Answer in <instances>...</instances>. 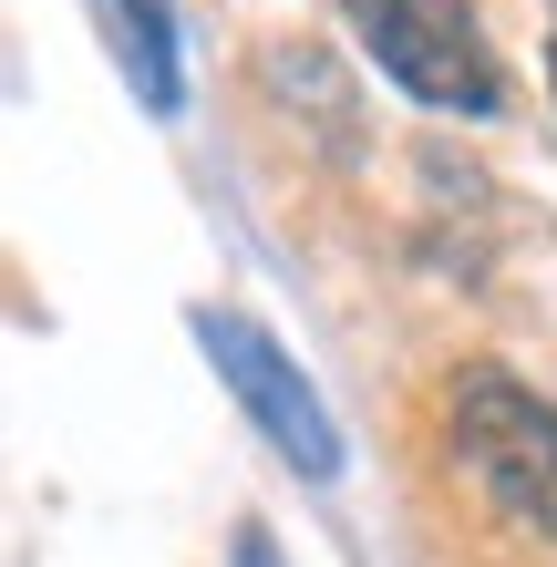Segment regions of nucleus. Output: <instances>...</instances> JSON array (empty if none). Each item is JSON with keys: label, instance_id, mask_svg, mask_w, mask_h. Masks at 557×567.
<instances>
[{"label": "nucleus", "instance_id": "39448f33", "mask_svg": "<svg viewBox=\"0 0 557 567\" xmlns=\"http://www.w3.org/2000/svg\"><path fill=\"white\" fill-rule=\"evenodd\" d=\"M238 567H269V537H248V547H238Z\"/></svg>", "mask_w": 557, "mask_h": 567}, {"label": "nucleus", "instance_id": "7ed1b4c3", "mask_svg": "<svg viewBox=\"0 0 557 567\" xmlns=\"http://www.w3.org/2000/svg\"><path fill=\"white\" fill-rule=\"evenodd\" d=\"M196 341H207L217 382L238 392V413L269 433V444L300 464V475H341V433H331L320 392L300 382V361H289L269 330H258V320H238V310H196Z\"/></svg>", "mask_w": 557, "mask_h": 567}, {"label": "nucleus", "instance_id": "f257e3e1", "mask_svg": "<svg viewBox=\"0 0 557 567\" xmlns=\"http://www.w3.org/2000/svg\"><path fill=\"white\" fill-rule=\"evenodd\" d=\"M444 454L496 516H516L527 537H557V403L527 392L516 372L475 361L444 382Z\"/></svg>", "mask_w": 557, "mask_h": 567}, {"label": "nucleus", "instance_id": "20e7f679", "mask_svg": "<svg viewBox=\"0 0 557 567\" xmlns=\"http://www.w3.org/2000/svg\"><path fill=\"white\" fill-rule=\"evenodd\" d=\"M114 21H124V62H135V93H145L155 114H176L186 73H176V21H166V0H114Z\"/></svg>", "mask_w": 557, "mask_h": 567}, {"label": "nucleus", "instance_id": "423d86ee", "mask_svg": "<svg viewBox=\"0 0 557 567\" xmlns=\"http://www.w3.org/2000/svg\"><path fill=\"white\" fill-rule=\"evenodd\" d=\"M547 83H557V0H547Z\"/></svg>", "mask_w": 557, "mask_h": 567}, {"label": "nucleus", "instance_id": "f03ea898", "mask_svg": "<svg viewBox=\"0 0 557 567\" xmlns=\"http://www.w3.org/2000/svg\"><path fill=\"white\" fill-rule=\"evenodd\" d=\"M362 52L382 62V83H403L423 114H496L506 73L485 52L475 0H341Z\"/></svg>", "mask_w": 557, "mask_h": 567}]
</instances>
